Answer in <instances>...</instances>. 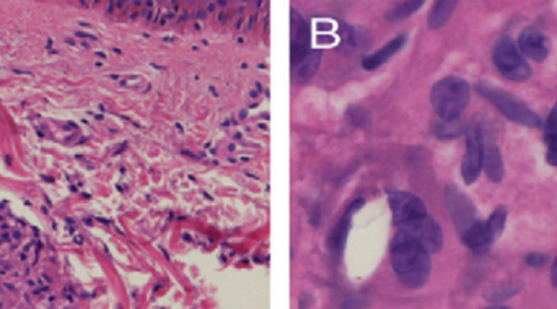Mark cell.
I'll list each match as a JSON object with an SVG mask.
<instances>
[{"label": "cell", "mask_w": 557, "mask_h": 309, "mask_svg": "<svg viewBox=\"0 0 557 309\" xmlns=\"http://www.w3.org/2000/svg\"><path fill=\"white\" fill-rule=\"evenodd\" d=\"M391 265L396 275L407 288H420L427 284L432 262L430 254L407 233L398 232L391 243Z\"/></svg>", "instance_id": "1"}, {"label": "cell", "mask_w": 557, "mask_h": 309, "mask_svg": "<svg viewBox=\"0 0 557 309\" xmlns=\"http://www.w3.org/2000/svg\"><path fill=\"white\" fill-rule=\"evenodd\" d=\"M471 88L468 82L460 77H445L438 80L430 91L434 111L443 123H455L466 110Z\"/></svg>", "instance_id": "2"}, {"label": "cell", "mask_w": 557, "mask_h": 309, "mask_svg": "<svg viewBox=\"0 0 557 309\" xmlns=\"http://www.w3.org/2000/svg\"><path fill=\"white\" fill-rule=\"evenodd\" d=\"M476 90L481 97H484L490 104H494L507 119L513 121V123L532 129H538L543 125L541 117H539L532 108L526 106L521 99L513 97L508 91H503L502 88H499V86L487 84V82H479V84L476 85Z\"/></svg>", "instance_id": "3"}, {"label": "cell", "mask_w": 557, "mask_h": 309, "mask_svg": "<svg viewBox=\"0 0 557 309\" xmlns=\"http://www.w3.org/2000/svg\"><path fill=\"white\" fill-rule=\"evenodd\" d=\"M495 67L503 77L512 82H526L532 77V67L523 59L519 46L510 36H502L495 41L493 49Z\"/></svg>", "instance_id": "4"}, {"label": "cell", "mask_w": 557, "mask_h": 309, "mask_svg": "<svg viewBox=\"0 0 557 309\" xmlns=\"http://www.w3.org/2000/svg\"><path fill=\"white\" fill-rule=\"evenodd\" d=\"M390 207L393 212V221L398 228H403L412 221L422 219V217L429 215L425 203L422 199L411 193H404V190H396L390 195Z\"/></svg>", "instance_id": "5"}, {"label": "cell", "mask_w": 557, "mask_h": 309, "mask_svg": "<svg viewBox=\"0 0 557 309\" xmlns=\"http://www.w3.org/2000/svg\"><path fill=\"white\" fill-rule=\"evenodd\" d=\"M482 168V130L476 124L466 129V153L461 161V176L466 184H474Z\"/></svg>", "instance_id": "6"}, {"label": "cell", "mask_w": 557, "mask_h": 309, "mask_svg": "<svg viewBox=\"0 0 557 309\" xmlns=\"http://www.w3.org/2000/svg\"><path fill=\"white\" fill-rule=\"evenodd\" d=\"M399 232L407 233L409 236L414 238L419 245H422L429 251V254L442 251L443 247L442 228L430 215H425L419 220L412 221V223L403 226V228H399Z\"/></svg>", "instance_id": "7"}, {"label": "cell", "mask_w": 557, "mask_h": 309, "mask_svg": "<svg viewBox=\"0 0 557 309\" xmlns=\"http://www.w3.org/2000/svg\"><path fill=\"white\" fill-rule=\"evenodd\" d=\"M447 203L455 226L458 228L460 234H463L476 221V212H474L473 203L469 202L466 195L461 194L453 186L447 189Z\"/></svg>", "instance_id": "8"}, {"label": "cell", "mask_w": 557, "mask_h": 309, "mask_svg": "<svg viewBox=\"0 0 557 309\" xmlns=\"http://www.w3.org/2000/svg\"><path fill=\"white\" fill-rule=\"evenodd\" d=\"M292 45H290V60L294 67L302 64L307 55L310 54V28L307 21L298 15L297 10H292Z\"/></svg>", "instance_id": "9"}, {"label": "cell", "mask_w": 557, "mask_h": 309, "mask_svg": "<svg viewBox=\"0 0 557 309\" xmlns=\"http://www.w3.org/2000/svg\"><path fill=\"white\" fill-rule=\"evenodd\" d=\"M519 51L534 62H543L549 55V42L546 34L534 26H528L520 33Z\"/></svg>", "instance_id": "10"}, {"label": "cell", "mask_w": 557, "mask_h": 309, "mask_svg": "<svg viewBox=\"0 0 557 309\" xmlns=\"http://www.w3.org/2000/svg\"><path fill=\"white\" fill-rule=\"evenodd\" d=\"M482 168L489 181L500 182L503 177V161L497 143L490 132H482Z\"/></svg>", "instance_id": "11"}, {"label": "cell", "mask_w": 557, "mask_h": 309, "mask_svg": "<svg viewBox=\"0 0 557 309\" xmlns=\"http://www.w3.org/2000/svg\"><path fill=\"white\" fill-rule=\"evenodd\" d=\"M461 241L473 252H476V254H486V252H489L490 246L494 245L495 238L490 233L487 221L476 220L466 232L461 234Z\"/></svg>", "instance_id": "12"}, {"label": "cell", "mask_w": 557, "mask_h": 309, "mask_svg": "<svg viewBox=\"0 0 557 309\" xmlns=\"http://www.w3.org/2000/svg\"><path fill=\"white\" fill-rule=\"evenodd\" d=\"M404 45H406V34H399V36L391 39L390 42H386V45L380 47L377 52L364 58L362 60L364 69L365 71H375V69L381 67L383 64H386L391 58H393L396 52L401 51Z\"/></svg>", "instance_id": "13"}, {"label": "cell", "mask_w": 557, "mask_h": 309, "mask_svg": "<svg viewBox=\"0 0 557 309\" xmlns=\"http://www.w3.org/2000/svg\"><path fill=\"white\" fill-rule=\"evenodd\" d=\"M360 203H362V200L352 203V206L347 208V212L342 215V219L339 220V223L336 225V228H334V232L331 233L329 247H331V251H334L336 254H341V251L344 249V245H346V239H347V233H349V228H351V221H352L351 217L354 215V212L357 210V208H360Z\"/></svg>", "instance_id": "14"}, {"label": "cell", "mask_w": 557, "mask_h": 309, "mask_svg": "<svg viewBox=\"0 0 557 309\" xmlns=\"http://www.w3.org/2000/svg\"><path fill=\"white\" fill-rule=\"evenodd\" d=\"M456 5H458V3L451 2V0H440V2L435 3L427 20L429 28L430 29L442 28V26L450 20V16L453 15Z\"/></svg>", "instance_id": "15"}, {"label": "cell", "mask_w": 557, "mask_h": 309, "mask_svg": "<svg viewBox=\"0 0 557 309\" xmlns=\"http://www.w3.org/2000/svg\"><path fill=\"white\" fill-rule=\"evenodd\" d=\"M424 5V2L422 0H417V2H399L396 3L393 8H390L388 12H386V18L390 21H398V20H404L407 18V16H411L412 13H416L419 8Z\"/></svg>", "instance_id": "16"}, {"label": "cell", "mask_w": 557, "mask_h": 309, "mask_svg": "<svg viewBox=\"0 0 557 309\" xmlns=\"http://www.w3.org/2000/svg\"><path fill=\"white\" fill-rule=\"evenodd\" d=\"M318 65H320V51L313 49L310 51V54L307 55V59L294 69L295 72H297V77L302 78V80H307V78H310L313 73L316 72Z\"/></svg>", "instance_id": "17"}, {"label": "cell", "mask_w": 557, "mask_h": 309, "mask_svg": "<svg viewBox=\"0 0 557 309\" xmlns=\"http://www.w3.org/2000/svg\"><path fill=\"white\" fill-rule=\"evenodd\" d=\"M507 215H508V210L506 206H499L493 212V215L489 217V220H487V226H489L490 233L494 234V238L497 239L500 234H502L503 228H506V221H507Z\"/></svg>", "instance_id": "18"}, {"label": "cell", "mask_w": 557, "mask_h": 309, "mask_svg": "<svg viewBox=\"0 0 557 309\" xmlns=\"http://www.w3.org/2000/svg\"><path fill=\"white\" fill-rule=\"evenodd\" d=\"M521 288V285H512V284H503L500 288H494L486 293L487 301H502L506 298H512L513 295L519 293Z\"/></svg>", "instance_id": "19"}, {"label": "cell", "mask_w": 557, "mask_h": 309, "mask_svg": "<svg viewBox=\"0 0 557 309\" xmlns=\"http://www.w3.org/2000/svg\"><path fill=\"white\" fill-rule=\"evenodd\" d=\"M557 137V103L554 104V108L551 110V114L547 116L546 121V127H545V138L549 140V138Z\"/></svg>", "instance_id": "20"}, {"label": "cell", "mask_w": 557, "mask_h": 309, "mask_svg": "<svg viewBox=\"0 0 557 309\" xmlns=\"http://www.w3.org/2000/svg\"><path fill=\"white\" fill-rule=\"evenodd\" d=\"M525 262H526V265H530V267H533V269H543V267H546V264H547V256L541 254V252H532V254L526 256Z\"/></svg>", "instance_id": "21"}, {"label": "cell", "mask_w": 557, "mask_h": 309, "mask_svg": "<svg viewBox=\"0 0 557 309\" xmlns=\"http://www.w3.org/2000/svg\"><path fill=\"white\" fill-rule=\"evenodd\" d=\"M546 142H547V153H546L547 163H549L551 166L557 168V137L549 138V140Z\"/></svg>", "instance_id": "22"}, {"label": "cell", "mask_w": 557, "mask_h": 309, "mask_svg": "<svg viewBox=\"0 0 557 309\" xmlns=\"http://www.w3.org/2000/svg\"><path fill=\"white\" fill-rule=\"evenodd\" d=\"M551 284H552V286H556V288H557V258H556L554 264H552V269H551Z\"/></svg>", "instance_id": "23"}, {"label": "cell", "mask_w": 557, "mask_h": 309, "mask_svg": "<svg viewBox=\"0 0 557 309\" xmlns=\"http://www.w3.org/2000/svg\"><path fill=\"white\" fill-rule=\"evenodd\" d=\"M486 309H510V308H508V306H489Z\"/></svg>", "instance_id": "24"}]
</instances>
